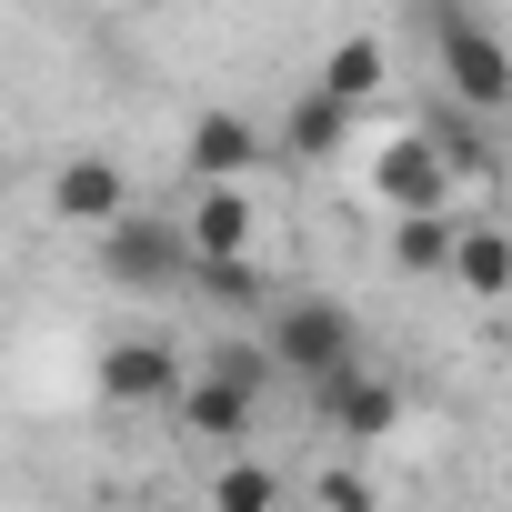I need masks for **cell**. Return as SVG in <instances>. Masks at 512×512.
I'll use <instances>...</instances> for the list:
<instances>
[{"label": "cell", "mask_w": 512, "mask_h": 512, "mask_svg": "<svg viewBox=\"0 0 512 512\" xmlns=\"http://www.w3.org/2000/svg\"><path fill=\"white\" fill-rule=\"evenodd\" d=\"M412 131L432 141V161L452 171V191H462V181H492V171H502V141H492L482 121H462V111H442V101H432V111H422Z\"/></svg>", "instance_id": "10"}, {"label": "cell", "mask_w": 512, "mask_h": 512, "mask_svg": "<svg viewBox=\"0 0 512 512\" xmlns=\"http://www.w3.org/2000/svg\"><path fill=\"white\" fill-rule=\"evenodd\" d=\"M171 412H181V422H191V432H201V442H241V432H251V412H262V402H241V392H231V382H201V372H191V382H181V402H171Z\"/></svg>", "instance_id": "14"}, {"label": "cell", "mask_w": 512, "mask_h": 512, "mask_svg": "<svg viewBox=\"0 0 512 512\" xmlns=\"http://www.w3.org/2000/svg\"><path fill=\"white\" fill-rule=\"evenodd\" d=\"M262 352H272V372H292V382H332V372L362 362V322H352L332 292H292V302L262 312Z\"/></svg>", "instance_id": "2"}, {"label": "cell", "mask_w": 512, "mask_h": 512, "mask_svg": "<svg viewBox=\"0 0 512 512\" xmlns=\"http://www.w3.org/2000/svg\"><path fill=\"white\" fill-rule=\"evenodd\" d=\"M0 191H11V181H0Z\"/></svg>", "instance_id": "19"}, {"label": "cell", "mask_w": 512, "mask_h": 512, "mask_svg": "<svg viewBox=\"0 0 512 512\" xmlns=\"http://www.w3.org/2000/svg\"><path fill=\"white\" fill-rule=\"evenodd\" d=\"M91 382H101V402H111V412H161V402H181V382H191V372H181V352H171V342H111Z\"/></svg>", "instance_id": "8"}, {"label": "cell", "mask_w": 512, "mask_h": 512, "mask_svg": "<svg viewBox=\"0 0 512 512\" xmlns=\"http://www.w3.org/2000/svg\"><path fill=\"white\" fill-rule=\"evenodd\" d=\"M452 241H462V211H422V221H392V272H452Z\"/></svg>", "instance_id": "15"}, {"label": "cell", "mask_w": 512, "mask_h": 512, "mask_svg": "<svg viewBox=\"0 0 512 512\" xmlns=\"http://www.w3.org/2000/svg\"><path fill=\"white\" fill-rule=\"evenodd\" d=\"M151 512H201V502H151Z\"/></svg>", "instance_id": "18"}, {"label": "cell", "mask_w": 512, "mask_h": 512, "mask_svg": "<svg viewBox=\"0 0 512 512\" xmlns=\"http://www.w3.org/2000/svg\"><path fill=\"white\" fill-rule=\"evenodd\" d=\"M201 382H231L241 402H272V352L251 342V332H241V342H211V362H201Z\"/></svg>", "instance_id": "16"}, {"label": "cell", "mask_w": 512, "mask_h": 512, "mask_svg": "<svg viewBox=\"0 0 512 512\" xmlns=\"http://www.w3.org/2000/svg\"><path fill=\"white\" fill-rule=\"evenodd\" d=\"M312 492H322V512H372V502H382V492H372V482H362L352 462H332V472H312Z\"/></svg>", "instance_id": "17"}, {"label": "cell", "mask_w": 512, "mask_h": 512, "mask_svg": "<svg viewBox=\"0 0 512 512\" xmlns=\"http://www.w3.org/2000/svg\"><path fill=\"white\" fill-rule=\"evenodd\" d=\"M121 211H131V171H121L111 151L51 161V221H61V231H111Z\"/></svg>", "instance_id": "5"}, {"label": "cell", "mask_w": 512, "mask_h": 512, "mask_svg": "<svg viewBox=\"0 0 512 512\" xmlns=\"http://www.w3.org/2000/svg\"><path fill=\"white\" fill-rule=\"evenodd\" d=\"M181 251H191V272H251V251H262V201L251 191H201L181 211Z\"/></svg>", "instance_id": "4"}, {"label": "cell", "mask_w": 512, "mask_h": 512, "mask_svg": "<svg viewBox=\"0 0 512 512\" xmlns=\"http://www.w3.org/2000/svg\"><path fill=\"white\" fill-rule=\"evenodd\" d=\"M372 191L392 201V221H422V211H452V171L432 161V141H422V131H392V141L372 151Z\"/></svg>", "instance_id": "7"}, {"label": "cell", "mask_w": 512, "mask_h": 512, "mask_svg": "<svg viewBox=\"0 0 512 512\" xmlns=\"http://www.w3.org/2000/svg\"><path fill=\"white\" fill-rule=\"evenodd\" d=\"M352 151V111H332L322 91H302L282 111V161H342Z\"/></svg>", "instance_id": "13"}, {"label": "cell", "mask_w": 512, "mask_h": 512, "mask_svg": "<svg viewBox=\"0 0 512 512\" xmlns=\"http://www.w3.org/2000/svg\"><path fill=\"white\" fill-rule=\"evenodd\" d=\"M312 412H322V432H342V442H382V432H402V382L372 372V362H352V372L312 382Z\"/></svg>", "instance_id": "6"}, {"label": "cell", "mask_w": 512, "mask_h": 512, "mask_svg": "<svg viewBox=\"0 0 512 512\" xmlns=\"http://www.w3.org/2000/svg\"><path fill=\"white\" fill-rule=\"evenodd\" d=\"M452 282H462L472 302H502V292H512V231H502V221H462V241H452Z\"/></svg>", "instance_id": "12"}, {"label": "cell", "mask_w": 512, "mask_h": 512, "mask_svg": "<svg viewBox=\"0 0 512 512\" xmlns=\"http://www.w3.org/2000/svg\"><path fill=\"white\" fill-rule=\"evenodd\" d=\"M382 71H392V51H382L372 31H352V41H332V51H322V81H312V91H322L332 111H362V101L382 91Z\"/></svg>", "instance_id": "11"}, {"label": "cell", "mask_w": 512, "mask_h": 512, "mask_svg": "<svg viewBox=\"0 0 512 512\" xmlns=\"http://www.w3.org/2000/svg\"><path fill=\"white\" fill-rule=\"evenodd\" d=\"M91 262H101V282H111V292H141V302H161V292H181V282H191L181 221H161V211H121L111 231H91Z\"/></svg>", "instance_id": "3"}, {"label": "cell", "mask_w": 512, "mask_h": 512, "mask_svg": "<svg viewBox=\"0 0 512 512\" xmlns=\"http://www.w3.org/2000/svg\"><path fill=\"white\" fill-rule=\"evenodd\" d=\"M432 51H442V111H462V121H502L512 111V41L472 11V0H442L432 11Z\"/></svg>", "instance_id": "1"}, {"label": "cell", "mask_w": 512, "mask_h": 512, "mask_svg": "<svg viewBox=\"0 0 512 512\" xmlns=\"http://www.w3.org/2000/svg\"><path fill=\"white\" fill-rule=\"evenodd\" d=\"M181 161L201 171V191H241L251 171L272 161V141H262V121H241V111H201L191 141H181Z\"/></svg>", "instance_id": "9"}]
</instances>
